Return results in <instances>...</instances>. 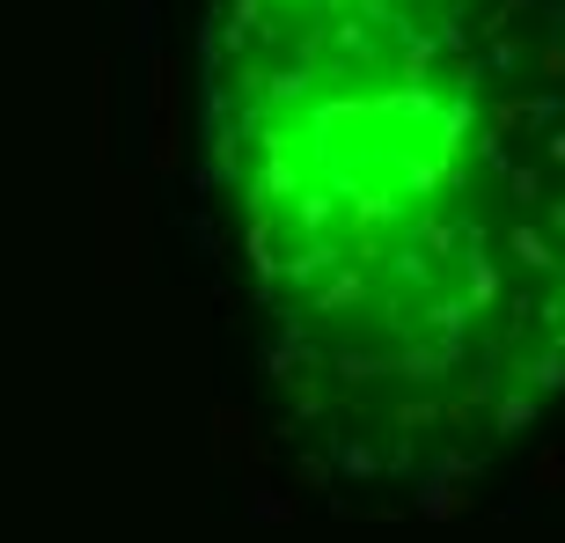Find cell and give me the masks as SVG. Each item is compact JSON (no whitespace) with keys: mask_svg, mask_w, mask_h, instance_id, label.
Wrapping results in <instances>:
<instances>
[{"mask_svg":"<svg viewBox=\"0 0 565 543\" xmlns=\"http://www.w3.org/2000/svg\"><path fill=\"white\" fill-rule=\"evenodd\" d=\"M206 177L353 470H478L565 404V0H213Z\"/></svg>","mask_w":565,"mask_h":543,"instance_id":"cell-1","label":"cell"}]
</instances>
